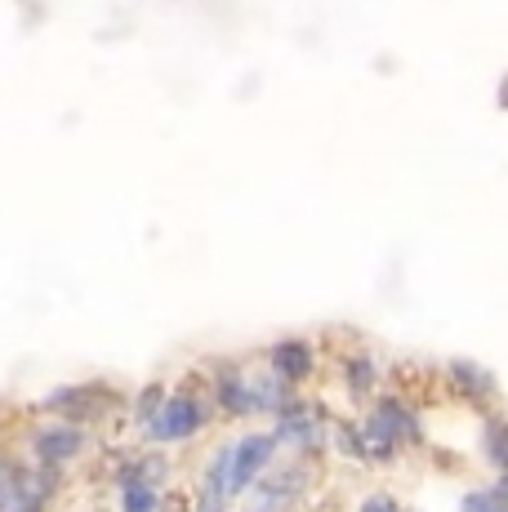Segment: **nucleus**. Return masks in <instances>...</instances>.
Here are the masks:
<instances>
[{"instance_id": "f257e3e1", "label": "nucleus", "mask_w": 508, "mask_h": 512, "mask_svg": "<svg viewBox=\"0 0 508 512\" xmlns=\"http://www.w3.org/2000/svg\"><path fill=\"white\" fill-rule=\"evenodd\" d=\"M361 437H366V455L370 459H393L402 441H419V419L410 415L402 401L388 397V401H379V410L366 419Z\"/></svg>"}, {"instance_id": "f03ea898", "label": "nucleus", "mask_w": 508, "mask_h": 512, "mask_svg": "<svg viewBox=\"0 0 508 512\" xmlns=\"http://www.w3.org/2000/svg\"><path fill=\"white\" fill-rule=\"evenodd\" d=\"M272 450H277V437H268V432H250V437H241L237 446H223L219 450L223 481H228V499H237V495H246V490H254V477L268 468Z\"/></svg>"}, {"instance_id": "7ed1b4c3", "label": "nucleus", "mask_w": 508, "mask_h": 512, "mask_svg": "<svg viewBox=\"0 0 508 512\" xmlns=\"http://www.w3.org/2000/svg\"><path fill=\"white\" fill-rule=\"evenodd\" d=\"M50 499V472L36 477L23 464L0 459V512H41Z\"/></svg>"}, {"instance_id": "20e7f679", "label": "nucleus", "mask_w": 508, "mask_h": 512, "mask_svg": "<svg viewBox=\"0 0 508 512\" xmlns=\"http://www.w3.org/2000/svg\"><path fill=\"white\" fill-rule=\"evenodd\" d=\"M201 423H205L201 401L188 397V392H174V397H165L161 415L148 423V432H152L156 441H183V437H192Z\"/></svg>"}, {"instance_id": "39448f33", "label": "nucleus", "mask_w": 508, "mask_h": 512, "mask_svg": "<svg viewBox=\"0 0 508 512\" xmlns=\"http://www.w3.org/2000/svg\"><path fill=\"white\" fill-rule=\"evenodd\" d=\"M50 406L63 410L67 419H99L103 410L116 406V397L112 392H103V388H58L50 397Z\"/></svg>"}, {"instance_id": "423d86ee", "label": "nucleus", "mask_w": 508, "mask_h": 512, "mask_svg": "<svg viewBox=\"0 0 508 512\" xmlns=\"http://www.w3.org/2000/svg\"><path fill=\"white\" fill-rule=\"evenodd\" d=\"M81 446H85V437H81V428H72V423H54V428H45L41 437H36V455H41L45 468L76 459Z\"/></svg>"}, {"instance_id": "0eeeda50", "label": "nucleus", "mask_w": 508, "mask_h": 512, "mask_svg": "<svg viewBox=\"0 0 508 512\" xmlns=\"http://www.w3.org/2000/svg\"><path fill=\"white\" fill-rule=\"evenodd\" d=\"M272 370H277L286 383L308 379V374H312V348H308L304 339H286V343H277V348H272Z\"/></svg>"}, {"instance_id": "6e6552de", "label": "nucleus", "mask_w": 508, "mask_h": 512, "mask_svg": "<svg viewBox=\"0 0 508 512\" xmlns=\"http://www.w3.org/2000/svg\"><path fill=\"white\" fill-rule=\"evenodd\" d=\"M446 374H451V383L464 397H473V401H486V397H495V379H491V370H482V366H473V361H451L446 366Z\"/></svg>"}, {"instance_id": "1a4fd4ad", "label": "nucleus", "mask_w": 508, "mask_h": 512, "mask_svg": "<svg viewBox=\"0 0 508 512\" xmlns=\"http://www.w3.org/2000/svg\"><path fill=\"white\" fill-rule=\"evenodd\" d=\"M295 481H299V472H286V477H272V481H263L259 490H254V504L250 512H286V504L295 499Z\"/></svg>"}, {"instance_id": "9d476101", "label": "nucleus", "mask_w": 508, "mask_h": 512, "mask_svg": "<svg viewBox=\"0 0 508 512\" xmlns=\"http://www.w3.org/2000/svg\"><path fill=\"white\" fill-rule=\"evenodd\" d=\"M219 401L228 415H254V392H250V374H223L219 379Z\"/></svg>"}, {"instance_id": "9b49d317", "label": "nucleus", "mask_w": 508, "mask_h": 512, "mask_svg": "<svg viewBox=\"0 0 508 512\" xmlns=\"http://www.w3.org/2000/svg\"><path fill=\"white\" fill-rule=\"evenodd\" d=\"M272 437L295 441V446H312V441H317V415H312V410H286Z\"/></svg>"}, {"instance_id": "f8f14e48", "label": "nucleus", "mask_w": 508, "mask_h": 512, "mask_svg": "<svg viewBox=\"0 0 508 512\" xmlns=\"http://www.w3.org/2000/svg\"><path fill=\"white\" fill-rule=\"evenodd\" d=\"M482 455L491 468L508 472V419H486L482 428Z\"/></svg>"}, {"instance_id": "ddd939ff", "label": "nucleus", "mask_w": 508, "mask_h": 512, "mask_svg": "<svg viewBox=\"0 0 508 512\" xmlns=\"http://www.w3.org/2000/svg\"><path fill=\"white\" fill-rule=\"evenodd\" d=\"M121 512H161V499H156L152 486H125L121 490Z\"/></svg>"}, {"instance_id": "4468645a", "label": "nucleus", "mask_w": 508, "mask_h": 512, "mask_svg": "<svg viewBox=\"0 0 508 512\" xmlns=\"http://www.w3.org/2000/svg\"><path fill=\"white\" fill-rule=\"evenodd\" d=\"M459 512H508V504L495 495V486H491V490H468Z\"/></svg>"}, {"instance_id": "2eb2a0df", "label": "nucleus", "mask_w": 508, "mask_h": 512, "mask_svg": "<svg viewBox=\"0 0 508 512\" xmlns=\"http://www.w3.org/2000/svg\"><path fill=\"white\" fill-rule=\"evenodd\" d=\"M344 374H348V383H353V392H370V383H375V366H370L366 357H353Z\"/></svg>"}, {"instance_id": "dca6fc26", "label": "nucleus", "mask_w": 508, "mask_h": 512, "mask_svg": "<svg viewBox=\"0 0 508 512\" xmlns=\"http://www.w3.org/2000/svg\"><path fill=\"white\" fill-rule=\"evenodd\" d=\"M161 406H165V392H161V388H148V392L139 397V419L152 423L156 415H161Z\"/></svg>"}, {"instance_id": "f3484780", "label": "nucleus", "mask_w": 508, "mask_h": 512, "mask_svg": "<svg viewBox=\"0 0 508 512\" xmlns=\"http://www.w3.org/2000/svg\"><path fill=\"white\" fill-rule=\"evenodd\" d=\"M357 512H402V508H397V499H393V495H366Z\"/></svg>"}, {"instance_id": "a211bd4d", "label": "nucleus", "mask_w": 508, "mask_h": 512, "mask_svg": "<svg viewBox=\"0 0 508 512\" xmlns=\"http://www.w3.org/2000/svg\"><path fill=\"white\" fill-rule=\"evenodd\" d=\"M495 495H500L504 504H508V472H500V481H495Z\"/></svg>"}, {"instance_id": "6ab92c4d", "label": "nucleus", "mask_w": 508, "mask_h": 512, "mask_svg": "<svg viewBox=\"0 0 508 512\" xmlns=\"http://www.w3.org/2000/svg\"><path fill=\"white\" fill-rule=\"evenodd\" d=\"M161 512H188V508H183V499H170V504H165Z\"/></svg>"}]
</instances>
